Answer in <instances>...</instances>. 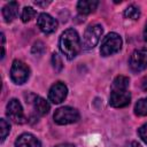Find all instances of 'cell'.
<instances>
[{"label": "cell", "mask_w": 147, "mask_h": 147, "mask_svg": "<svg viewBox=\"0 0 147 147\" xmlns=\"http://www.w3.org/2000/svg\"><path fill=\"white\" fill-rule=\"evenodd\" d=\"M15 147H41V142L31 133H22L15 140Z\"/></svg>", "instance_id": "11"}, {"label": "cell", "mask_w": 147, "mask_h": 147, "mask_svg": "<svg viewBox=\"0 0 147 147\" xmlns=\"http://www.w3.org/2000/svg\"><path fill=\"white\" fill-rule=\"evenodd\" d=\"M0 129H1V141H3L7 138V136L9 134L10 125H9V123L6 119L1 118L0 119Z\"/></svg>", "instance_id": "18"}, {"label": "cell", "mask_w": 147, "mask_h": 147, "mask_svg": "<svg viewBox=\"0 0 147 147\" xmlns=\"http://www.w3.org/2000/svg\"><path fill=\"white\" fill-rule=\"evenodd\" d=\"M32 103V107L34 109V111L41 116L48 114L49 109H51V106L49 103L41 96H38V95H32V99L29 101Z\"/></svg>", "instance_id": "13"}, {"label": "cell", "mask_w": 147, "mask_h": 147, "mask_svg": "<svg viewBox=\"0 0 147 147\" xmlns=\"http://www.w3.org/2000/svg\"><path fill=\"white\" fill-rule=\"evenodd\" d=\"M130 67L133 71H142L147 68V48L136 49L130 57Z\"/></svg>", "instance_id": "8"}, {"label": "cell", "mask_w": 147, "mask_h": 147, "mask_svg": "<svg viewBox=\"0 0 147 147\" xmlns=\"http://www.w3.org/2000/svg\"><path fill=\"white\" fill-rule=\"evenodd\" d=\"M44 51H45V46H44V44H42L41 41L34 42V45H33V47H32V53H33V54L40 55V54L44 53Z\"/></svg>", "instance_id": "21"}, {"label": "cell", "mask_w": 147, "mask_h": 147, "mask_svg": "<svg viewBox=\"0 0 147 147\" xmlns=\"http://www.w3.org/2000/svg\"><path fill=\"white\" fill-rule=\"evenodd\" d=\"M138 136L140 137V139L147 145V123H145L144 125H141L138 129Z\"/></svg>", "instance_id": "20"}, {"label": "cell", "mask_w": 147, "mask_h": 147, "mask_svg": "<svg viewBox=\"0 0 147 147\" xmlns=\"http://www.w3.org/2000/svg\"><path fill=\"white\" fill-rule=\"evenodd\" d=\"M99 5L96 0H80L77 2V10L82 15H88L93 13Z\"/></svg>", "instance_id": "14"}, {"label": "cell", "mask_w": 147, "mask_h": 147, "mask_svg": "<svg viewBox=\"0 0 147 147\" xmlns=\"http://www.w3.org/2000/svg\"><path fill=\"white\" fill-rule=\"evenodd\" d=\"M17 14H18V2L16 1H9L2 8V17L7 23L13 22L17 17Z\"/></svg>", "instance_id": "12"}, {"label": "cell", "mask_w": 147, "mask_h": 147, "mask_svg": "<svg viewBox=\"0 0 147 147\" xmlns=\"http://www.w3.org/2000/svg\"><path fill=\"white\" fill-rule=\"evenodd\" d=\"M144 39L147 42V22H146V25H145V29H144Z\"/></svg>", "instance_id": "26"}, {"label": "cell", "mask_w": 147, "mask_h": 147, "mask_svg": "<svg viewBox=\"0 0 147 147\" xmlns=\"http://www.w3.org/2000/svg\"><path fill=\"white\" fill-rule=\"evenodd\" d=\"M134 113L138 116L147 115V98H142L137 101V103L134 106Z\"/></svg>", "instance_id": "15"}, {"label": "cell", "mask_w": 147, "mask_h": 147, "mask_svg": "<svg viewBox=\"0 0 147 147\" xmlns=\"http://www.w3.org/2000/svg\"><path fill=\"white\" fill-rule=\"evenodd\" d=\"M102 33H103V29L100 24L90 25L83 36V48L92 49L94 46H96Z\"/></svg>", "instance_id": "5"}, {"label": "cell", "mask_w": 147, "mask_h": 147, "mask_svg": "<svg viewBox=\"0 0 147 147\" xmlns=\"http://www.w3.org/2000/svg\"><path fill=\"white\" fill-rule=\"evenodd\" d=\"M122 48V38L116 32L108 33L100 46V54L102 56H110L117 52H119Z\"/></svg>", "instance_id": "3"}, {"label": "cell", "mask_w": 147, "mask_h": 147, "mask_svg": "<svg viewBox=\"0 0 147 147\" xmlns=\"http://www.w3.org/2000/svg\"><path fill=\"white\" fill-rule=\"evenodd\" d=\"M34 3H36L37 6H47V5L49 3V1H48V2H40V1H36Z\"/></svg>", "instance_id": "27"}, {"label": "cell", "mask_w": 147, "mask_h": 147, "mask_svg": "<svg viewBox=\"0 0 147 147\" xmlns=\"http://www.w3.org/2000/svg\"><path fill=\"white\" fill-rule=\"evenodd\" d=\"M127 147H142V146H141L139 142H137V141H131Z\"/></svg>", "instance_id": "23"}, {"label": "cell", "mask_w": 147, "mask_h": 147, "mask_svg": "<svg viewBox=\"0 0 147 147\" xmlns=\"http://www.w3.org/2000/svg\"><path fill=\"white\" fill-rule=\"evenodd\" d=\"M124 16L126 18H130V20H138L140 17V9H139V7H137L134 5L129 6L124 10Z\"/></svg>", "instance_id": "16"}, {"label": "cell", "mask_w": 147, "mask_h": 147, "mask_svg": "<svg viewBox=\"0 0 147 147\" xmlns=\"http://www.w3.org/2000/svg\"><path fill=\"white\" fill-rule=\"evenodd\" d=\"M68 94V87L64 83L57 82L53 84L48 91V100L53 103H61Z\"/></svg>", "instance_id": "10"}, {"label": "cell", "mask_w": 147, "mask_h": 147, "mask_svg": "<svg viewBox=\"0 0 147 147\" xmlns=\"http://www.w3.org/2000/svg\"><path fill=\"white\" fill-rule=\"evenodd\" d=\"M54 147H75V145H72V144H60V145H56Z\"/></svg>", "instance_id": "25"}, {"label": "cell", "mask_w": 147, "mask_h": 147, "mask_svg": "<svg viewBox=\"0 0 147 147\" xmlns=\"http://www.w3.org/2000/svg\"><path fill=\"white\" fill-rule=\"evenodd\" d=\"M1 46H2V53H1V59H3L5 56V34L1 33Z\"/></svg>", "instance_id": "22"}, {"label": "cell", "mask_w": 147, "mask_h": 147, "mask_svg": "<svg viewBox=\"0 0 147 147\" xmlns=\"http://www.w3.org/2000/svg\"><path fill=\"white\" fill-rule=\"evenodd\" d=\"M36 15H37V11H36L32 7H24L23 10H22V14H21L22 22L26 23V22L31 21L32 18H34Z\"/></svg>", "instance_id": "17"}, {"label": "cell", "mask_w": 147, "mask_h": 147, "mask_svg": "<svg viewBox=\"0 0 147 147\" xmlns=\"http://www.w3.org/2000/svg\"><path fill=\"white\" fill-rule=\"evenodd\" d=\"M54 122L59 125H67L77 122L80 118L79 111L76 108L65 106V107H60L55 110L53 115Z\"/></svg>", "instance_id": "4"}, {"label": "cell", "mask_w": 147, "mask_h": 147, "mask_svg": "<svg viewBox=\"0 0 147 147\" xmlns=\"http://www.w3.org/2000/svg\"><path fill=\"white\" fill-rule=\"evenodd\" d=\"M52 63H53V68L55 69V71H61L63 68V63H62V59L60 57V55L57 53H53L52 55Z\"/></svg>", "instance_id": "19"}, {"label": "cell", "mask_w": 147, "mask_h": 147, "mask_svg": "<svg viewBox=\"0 0 147 147\" xmlns=\"http://www.w3.org/2000/svg\"><path fill=\"white\" fill-rule=\"evenodd\" d=\"M37 25L40 29L41 32L49 34L56 31L57 29V21L52 17L49 14L47 13H41L38 15L37 17Z\"/></svg>", "instance_id": "9"}, {"label": "cell", "mask_w": 147, "mask_h": 147, "mask_svg": "<svg viewBox=\"0 0 147 147\" xmlns=\"http://www.w3.org/2000/svg\"><path fill=\"white\" fill-rule=\"evenodd\" d=\"M29 76H30L29 67L24 62H22L20 60H15L10 68L11 80L17 85H22L29 79Z\"/></svg>", "instance_id": "6"}, {"label": "cell", "mask_w": 147, "mask_h": 147, "mask_svg": "<svg viewBox=\"0 0 147 147\" xmlns=\"http://www.w3.org/2000/svg\"><path fill=\"white\" fill-rule=\"evenodd\" d=\"M141 85H142V90L147 92V77H145V78H144V80H142V84H141Z\"/></svg>", "instance_id": "24"}, {"label": "cell", "mask_w": 147, "mask_h": 147, "mask_svg": "<svg viewBox=\"0 0 147 147\" xmlns=\"http://www.w3.org/2000/svg\"><path fill=\"white\" fill-rule=\"evenodd\" d=\"M130 79L126 76H117L111 83V92L109 96V105L114 108H123L129 106L131 94L129 92Z\"/></svg>", "instance_id": "1"}, {"label": "cell", "mask_w": 147, "mask_h": 147, "mask_svg": "<svg viewBox=\"0 0 147 147\" xmlns=\"http://www.w3.org/2000/svg\"><path fill=\"white\" fill-rule=\"evenodd\" d=\"M6 115L11 122L16 124H23L25 123V119H26L22 105L17 99L9 100V102L7 103V108H6Z\"/></svg>", "instance_id": "7"}, {"label": "cell", "mask_w": 147, "mask_h": 147, "mask_svg": "<svg viewBox=\"0 0 147 147\" xmlns=\"http://www.w3.org/2000/svg\"><path fill=\"white\" fill-rule=\"evenodd\" d=\"M59 47L61 53L68 60L75 59L82 48L80 38L77 31L75 29H67L63 31L59 39Z\"/></svg>", "instance_id": "2"}]
</instances>
